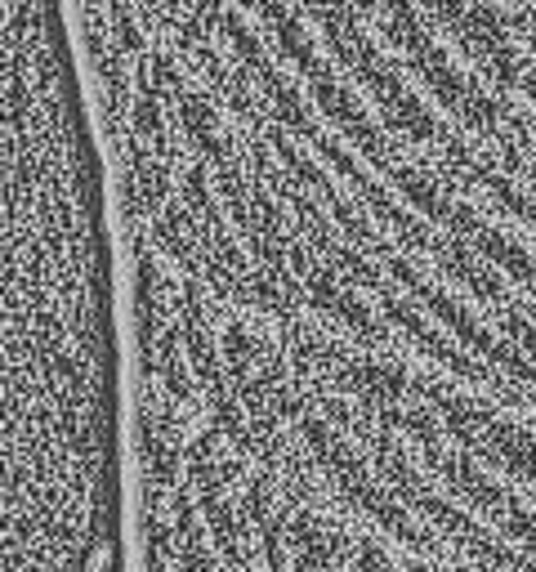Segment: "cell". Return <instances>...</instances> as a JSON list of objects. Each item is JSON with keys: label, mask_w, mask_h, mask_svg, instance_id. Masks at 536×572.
I'll use <instances>...</instances> for the list:
<instances>
[{"label": "cell", "mask_w": 536, "mask_h": 572, "mask_svg": "<svg viewBox=\"0 0 536 572\" xmlns=\"http://www.w3.org/2000/svg\"><path fill=\"white\" fill-rule=\"evenodd\" d=\"M358 572H389V564H385V559H380V550L358 546Z\"/></svg>", "instance_id": "obj_4"}, {"label": "cell", "mask_w": 536, "mask_h": 572, "mask_svg": "<svg viewBox=\"0 0 536 572\" xmlns=\"http://www.w3.org/2000/svg\"><path fill=\"white\" fill-rule=\"evenodd\" d=\"M429 398L438 403V412H443V421L456 438L474 443L478 452H487L492 461H501L505 470H514L523 483L536 488V438L532 434L505 425L501 416H492L487 407H474V403H465V398L443 394V389H429Z\"/></svg>", "instance_id": "obj_3"}, {"label": "cell", "mask_w": 536, "mask_h": 572, "mask_svg": "<svg viewBox=\"0 0 536 572\" xmlns=\"http://www.w3.org/2000/svg\"><path fill=\"white\" fill-rule=\"evenodd\" d=\"M304 434H309L313 452H318V461L331 470V479L340 483V492L349 497L353 505H362V510L371 514V519L380 523V528H389L398 541H407V546H429L425 537H420V528L407 519V510L389 497L385 488H380L376 479H371V470L358 461V456L349 452V443H340V438L331 434L322 421H313V416H304Z\"/></svg>", "instance_id": "obj_2"}, {"label": "cell", "mask_w": 536, "mask_h": 572, "mask_svg": "<svg viewBox=\"0 0 536 572\" xmlns=\"http://www.w3.org/2000/svg\"><path fill=\"white\" fill-rule=\"evenodd\" d=\"M385 412L394 416L398 425H407L411 434H416L420 443H425V456H429V461L438 465V474H443V479L452 483V488L461 492V497H469V501H474L478 510H483V519H496V523H501L505 532H510L514 541H523V546H528L532 555H536V519H532L528 510H523L519 501L510 497V492H505V488H496L492 479H483V474H478L474 465L465 461V456H456V452H443V443H438L434 425H429V421H425V416H420V412H407V407H398V403H389Z\"/></svg>", "instance_id": "obj_1"}, {"label": "cell", "mask_w": 536, "mask_h": 572, "mask_svg": "<svg viewBox=\"0 0 536 572\" xmlns=\"http://www.w3.org/2000/svg\"><path fill=\"white\" fill-rule=\"evenodd\" d=\"M514 23H523V27H532V32H536V14H519Z\"/></svg>", "instance_id": "obj_5"}]
</instances>
